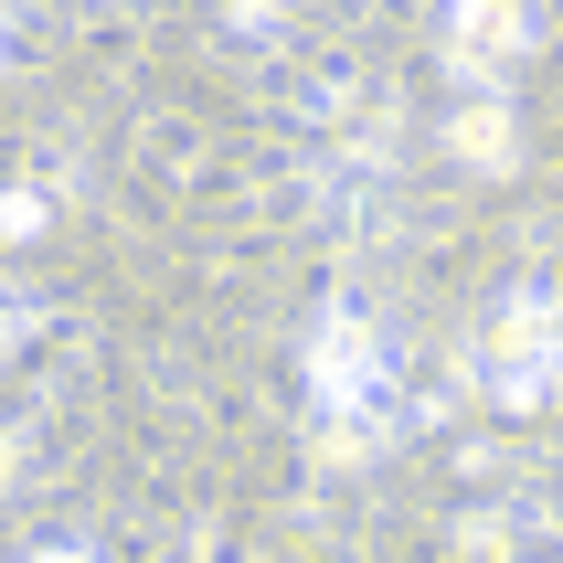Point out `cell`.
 Wrapping results in <instances>:
<instances>
[{"label": "cell", "instance_id": "cell-1", "mask_svg": "<svg viewBox=\"0 0 563 563\" xmlns=\"http://www.w3.org/2000/svg\"><path fill=\"white\" fill-rule=\"evenodd\" d=\"M457 54L468 64H510L521 54V11H510V0H468V11H457Z\"/></svg>", "mask_w": 563, "mask_h": 563}]
</instances>
